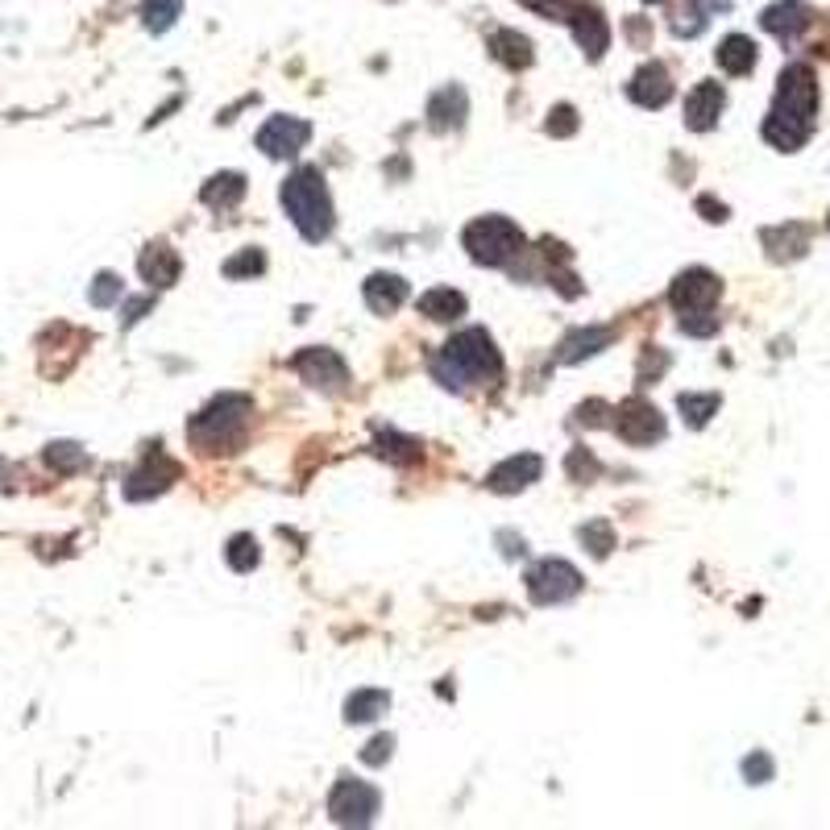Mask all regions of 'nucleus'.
<instances>
[{"mask_svg":"<svg viewBox=\"0 0 830 830\" xmlns=\"http://www.w3.org/2000/svg\"><path fill=\"white\" fill-rule=\"evenodd\" d=\"M814 113H818V83L814 71L806 63L785 67L781 88H777V104L764 121V137L777 150H801L814 133Z\"/></svg>","mask_w":830,"mask_h":830,"instance_id":"f257e3e1","label":"nucleus"},{"mask_svg":"<svg viewBox=\"0 0 830 830\" xmlns=\"http://www.w3.org/2000/svg\"><path fill=\"white\" fill-rule=\"evenodd\" d=\"M432 374L440 386H449V391H465L469 382H486V378L503 374V357H498L490 332L465 328L440 349V357L432 362Z\"/></svg>","mask_w":830,"mask_h":830,"instance_id":"f03ea898","label":"nucleus"},{"mask_svg":"<svg viewBox=\"0 0 830 830\" xmlns=\"http://www.w3.org/2000/svg\"><path fill=\"white\" fill-rule=\"evenodd\" d=\"M249 415H254V399L249 395H220L187 424V440L200 453H233L245 440Z\"/></svg>","mask_w":830,"mask_h":830,"instance_id":"7ed1b4c3","label":"nucleus"},{"mask_svg":"<svg viewBox=\"0 0 830 830\" xmlns=\"http://www.w3.org/2000/svg\"><path fill=\"white\" fill-rule=\"evenodd\" d=\"M283 208L291 225L303 233V241H324L332 233V196L324 187V175L316 166H299V171L283 183Z\"/></svg>","mask_w":830,"mask_h":830,"instance_id":"20e7f679","label":"nucleus"},{"mask_svg":"<svg viewBox=\"0 0 830 830\" xmlns=\"http://www.w3.org/2000/svg\"><path fill=\"white\" fill-rule=\"evenodd\" d=\"M461 245L478 266H507L523 249V229L507 216H478L474 225L461 233Z\"/></svg>","mask_w":830,"mask_h":830,"instance_id":"39448f33","label":"nucleus"},{"mask_svg":"<svg viewBox=\"0 0 830 830\" xmlns=\"http://www.w3.org/2000/svg\"><path fill=\"white\" fill-rule=\"evenodd\" d=\"M378 806H382V797L366 781L341 777L337 789L328 793V814H332V822H337V826H370L378 818Z\"/></svg>","mask_w":830,"mask_h":830,"instance_id":"423d86ee","label":"nucleus"},{"mask_svg":"<svg viewBox=\"0 0 830 830\" xmlns=\"http://www.w3.org/2000/svg\"><path fill=\"white\" fill-rule=\"evenodd\" d=\"M291 366L303 382L316 386V391H324V395H341L349 386V366H345V357L337 349H324V345L303 349V353H295Z\"/></svg>","mask_w":830,"mask_h":830,"instance_id":"0eeeda50","label":"nucleus"},{"mask_svg":"<svg viewBox=\"0 0 830 830\" xmlns=\"http://www.w3.org/2000/svg\"><path fill=\"white\" fill-rule=\"evenodd\" d=\"M577 590H581V573H577L569 561L548 557V561H540V565L528 573V594H532V602H540V606L569 602Z\"/></svg>","mask_w":830,"mask_h":830,"instance_id":"6e6552de","label":"nucleus"},{"mask_svg":"<svg viewBox=\"0 0 830 830\" xmlns=\"http://www.w3.org/2000/svg\"><path fill=\"white\" fill-rule=\"evenodd\" d=\"M615 432L627 440V445H652V440L664 436V420L648 399L635 395V399L615 407Z\"/></svg>","mask_w":830,"mask_h":830,"instance_id":"1a4fd4ad","label":"nucleus"},{"mask_svg":"<svg viewBox=\"0 0 830 830\" xmlns=\"http://www.w3.org/2000/svg\"><path fill=\"white\" fill-rule=\"evenodd\" d=\"M718 295H723V283H718L710 270H685L669 291V303L681 316H694V312H710Z\"/></svg>","mask_w":830,"mask_h":830,"instance_id":"9d476101","label":"nucleus"},{"mask_svg":"<svg viewBox=\"0 0 830 830\" xmlns=\"http://www.w3.org/2000/svg\"><path fill=\"white\" fill-rule=\"evenodd\" d=\"M308 137H312V125L303 117H270L258 133V150L266 158H291L308 146Z\"/></svg>","mask_w":830,"mask_h":830,"instance_id":"9b49d317","label":"nucleus"},{"mask_svg":"<svg viewBox=\"0 0 830 830\" xmlns=\"http://www.w3.org/2000/svg\"><path fill=\"white\" fill-rule=\"evenodd\" d=\"M179 461H171L166 453H150L146 461H142V469H133L129 474V482H125V498H133V503H142V498H154V494H162L171 482H179Z\"/></svg>","mask_w":830,"mask_h":830,"instance_id":"f8f14e48","label":"nucleus"},{"mask_svg":"<svg viewBox=\"0 0 830 830\" xmlns=\"http://www.w3.org/2000/svg\"><path fill=\"white\" fill-rule=\"evenodd\" d=\"M540 469H544V461L536 453H519V457H507L503 465H494L486 486L494 494H519V490H528L540 478Z\"/></svg>","mask_w":830,"mask_h":830,"instance_id":"ddd939ff","label":"nucleus"},{"mask_svg":"<svg viewBox=\"0 0 830 830\" xmlns=\"http://www.w3.org/2000/svg\"><path fill=\"white\" fill-rule=\"evenodd\" d=\"M627 96L640 104V108H664V104L673 100V79H669V71H664L660 63H644L640 71L631 75Z\"/></svg>","mask_w":830,"mask_h":830,"instance_id":"4468645a","label":"nucleus"},{"mask_svg":"<svg viewBox=\"0 0 830 830\" xmlns=\"http://www.w3.org/2000/svg\"><path fill=\"white\" fill-rule=\"evenodd\" d=\"M723 104H727V96H723V88L718 83H698L694 92H689V100H685V125L689 129H698V133H706V129H714L718 125V113H723Z\"/></svg>","mask_w":830,"mask_h":830,"instance_id":"2eb2a0df","label":"nucleus"},{"mask_svg":"<svg viewBox=\"0 0 830 830\" xmlns=\"http://www.w3.org/2000/svg\"><path fill=\"white\" fill-rule=\"evenodd\" d=\"M465 113H469V100H465V92L457 88V83H449V88H440V92L428 100V125H432L436 133H449V129H457V125L465 121Z\"/></svg>","mask_w":830,"mask_h":830,"instance_id":"dca6fc26","label":"nucleus"},{"mask_svg":"<svg viewBox=\"0 0 830 830\" xmlns=\"http://www.w3.org/2000/svg\"><path fill=\"white\" fill-rule=\"evenodd\" d=\"M137 270H142V279L150 287H171L179 279V254L166 241L146 245V254H142V262H137Z\"/></svg>","mask_w":830,"mask_h":830,"instance_id":"f3484780","label":"nucleus"},{"mask_svg":"<svg viewBox=\"0 0 830 830\" xmlns=\"http://www.w3.org/2000/svg\"><path fill=\"white\" fill-rule=\"evenodd\" d=\"M403 299H407V283L399 279V274H370V279H366V303H370V312L391 316V312L403 308Z\"/></svg>","mask_w":830,"mask_h":830,"instance_id":"a211bd4d","label":"nucleus"},{"mask_svg":"<svg viewBox=\"0 0 830 830\" xmlns=\"http://www.w3.org/2000/svg\"><path fill=\"white\" fill-rule=\"evenodd\" d=\"M611 341H615L611 328H577V332H569V337L561 341L557 362L561 366H573V362H581V357H594L598 349H606Z\"/></svg>","mask_w":830,"mask_h":830,"instance_id":"6ab92c4d","label":"nucleus"},{"mask_svg":"<svg viewBox=\"0 0 830 830\" xmlns=\"http://www.w3.org/2000/svg\"><path fill=\"white\" fill-rule=\"evenodd\" d=\"M760 25H764L768 34H777V38L789 42V38H797V34L810 25V9H806V5H797V0H781V5L764 9Z\"/></svg>","mask_w":830,"mask_h":830,"instance_id":"aec40b11","label":"nucleus"},{"mask_svg":"<svg viewBox=\"0 0 830 830\" xmlns=\"http://www.w3.org/2000/svg\"><path fill=\"white\" fill-rule=\"evenodd\" d=\"M241 196H245V175H237V171L212 175V179L204 183V191H200V200H204L208 208H216V212H229V208H237V204H241Z\"/></svg>","mask_w":830,"mask_h":830,"instance_id":"412c9836","label":"nucleus"},{"mask_svg":"<svg viewBox=\"0 0 830 830\" xmlns=\"http://www.w3.org/2000/svg\"><path fill=\"white\" fill-rule=\"evenodd\" d=\"M490 50H494V59L511 67V71H523V67H532V42L523 38L519 30H498L490 34Z\"/></svg>","mask_w":830,"mask_h":830,"instance_id":"4be33fe9","label":"nucleus"},{"mask_svg":"<svg viewBox=\"0 0 830 830\" xmlns=\"http://www.w3.org/2000/svg\"><path fill=\"white\" fill-rule=\"evenodd\" d=\"M573 34H577V42H581V50L590 54V59H602V50L611 46V30H606V17L602 13H586L581 9L577 17H573Z\"/></svg>","mask_w":830,"mask_h":830,"instance_id":"5701e85b","label":"nucleus"},{"mask_svg":"<svg viewBox=\"0 0 830 830\" xmlns=\"http://www.w3.org/2000/svg\"><path fill=\"white\" fill-rule=\"evenodd\" d=\"M420 312H424L428 320L449 324V320L465 316V295H461V291H453V287H432V291H424V295H420Z\"/></svg>","mask_w":830,"mask_h":830,"instance_id":"b1692460","label":"nucleus"},{"mask_svg":"<svg viewBox=\"0 0 830 830\" xmlns=\"http://www.w3.org/2000/svg\"><path fill=\"white\" fill-rule=\"evenodd\" d=\"M718 67H723L727 75H747L756 67V42L743 38V34L723 38V46H718Z\"/></svg>","mask_w":830,"mask_h":830,"instance_id":"393cba45","label":"nucleus"},{"mask_svg":"<svg viewBox=\"0 0 830 830\" xmlns=\"http://www.w3.org/2000/svg\"><path fill=\"white\" fill-rule=\"evenodd\" d=\"M386 710H391V694H382V689H357L345 702V723H374Z\"/></svg>","mask_w":830,"mask_h":830,"instance_id":"a878e982","label":"nucleus"},{"mask_svg":"<svg viewBox=\"0 0 830 830\" xmlns=\"http://www.w3.org/2000/svg\"><path fill=\"white\" fill-rule=\"evenodd\" d=\"M258 557H262V552H258V540H254V536H245V532L233 536L229 548H225V561H229L237 573H249V569L258 565Z\"/></svg>","mask_w":830,"mask_h":830,"instance_id":"bb28decb","label":"nucleus"},{"mask_svg":"<svg viewBox=\"0 0 830 830\" xmlns=\"http://www.w3.org/2000/svg\"><path fill=\"white\" fill-rule=\"evenodd\" d=\"M577 540H581V544H586V548L594 552V557L602 561V557H606V552H611V548H615V528H611V523H606V519H594V523H586V528H581V532H577Z\"/></svg>","mask_w":830,"mask_h":830,"instance_id":"cd10ccee","label":"nucleus"},{"mask_svg":"<svg viewBox=\"0 0 830 830\" xmlns=\"http://www.w3.org/2000/svg\"><path fill=\"white\" fill-rule=\"evenodd\" d=\"M179 9H183V0H146V9H142L146 30H154V34L171 30L175 17H179Z\"/></svg>","mask_w":830,"mask_h":830,"instance_id":"c85d7f7f","label":"nucleus"},{"mask_svg":"<svg viewBox=\"0 0 830 830\" xmlns=\"http://www.w3.org/2000/svg\"><path fill=\"white\" fill-rule=\"evenodd\" d=\"M677 407H681V415H685L689 428H702L710 415L718 411V395H681Z\"/></svg>","mask_w":830,"mask_h":830,"instance_id":"c756f323","label":"nucleus"},{"mask_svg":"<svg viewBox=\"0 0 830 830\" xmlns=\"http://www.w3.org/2000/svg\"><path fill=\"white\" fill-rule=\"evenodd\" d=\"M83 449L79 445H67V440H59V445H50L46 449V465L50 469H59V474H75V469H83Z\"/></svg>","mask_w":830,"mask_h":830,"instance_id":"7c9ffc66","label":"nucleus"},{"mask_svg":"<svg viewBox=\"0 0 830 830\" xmlns=\"http://www.w3.org/2000/svg\"><path fill=\"white\" fill-rule=\"evenodd\" d=\"M262 270H266V254H262V249H241L237 258L225 262L229 279H254V274H262Z\"/></svg>","mask_w":830,"mask_h":830,"instance_id":"2f4dec72","label":"nucleus"},{"mask_svg":"<svg viewBox=\"0 0 830 830\" xmlns=\"http://www.w3.org/2000/svg\"><path fill=\"white\" fill-rule=\"evenodd\" d=\"M528 9H536L540 17H557V21H573L581 9H586V0H523Z\"/></svg>","mask_w":830,"mask_h":830,"instance_id":"473e14b6","label":"nucleus"},{"mask_svg":"<svg viewBox=\"0 0 830 830\" xmlns=\"http://www.w3.org/2000/svg\"><path fill=\"white\" fill-rule=\"evenodd\" d=\"M382 457H391V461H399V465H411V461H420V445L415 440H407V436H395V432H386L382 436V449H378Z\"/></svg>","mask_w":830,"mask_h":830,"instance_id":"72a5a7b5","label":"nucleus"},{"mask_svg":"<svg viewBox=\"0 0 830 830\" xmlns=\"http://www.w3.org/2000/svg\"><path fill=\"white\" fill-rule=\"evenodd\" d=\"M88 299H92V308H113V303L121 299V279L117 274H96V283H92V291H88Z\"/></svg>","mask_w":830,"mask_h":830,"instance_id":"f704fd0d","label":"nucleus"},{"mask_svg":"<svg viewBox=\"0 0 830 830\" xmlns=\"http://www.w3.org/2000/svg\"><path fill=\"white\" fill-rule=\"evenodd\" d=\"M565 469H569V478H573V482H594V478L602 474V465H598L586 449H573L569 461H565Z\"/></svg>","mask_w":830,"mask_h":830,"instance_id":"c9c22d12","label":"nucleus"},{"mask_svg":"<svg viewBox=\"0 0 830 830\" xmlns=\"http://www.w3.org/2000/svg\"><path fill=\"white\" fill-rule=\"evenodd\" d=\"M544 129H548L552 137H573V133H577V113H573L569 104H557V108L548 113V125H544Z\"/></svg>","mask_w":830,"mask_h":830,"instance_id":"e433bc0d","label":"nucleus"},{"mask_svg":"<svg viewBox=\"0 0 830 830\" xmlns=\"http://www.w3.org/2000/svg\"><path fill=\"white\" fill-rule=\"evenodd\" d=\"M391 752H395V735H378V739H370V743H366V752H362V764L378 768V764H386V760H391Z\"/></svg>","mask_w":830,"mask_h":830,"instance_id":"4c0bfd02","label":"nucleus"},{"mask_svg":"<svg viewBox=\"0 0 830 830\" xmlns=\"http://www.w3.org/2000/svg\"><path fill=\"white\" fill-rule=\"evenodd\" d=\"M743 777L752 781V785H764L768 777H772V760L764 756V752H756V756H747L743 760Z\"/></svg>","mask_w":830,"mask_h":830,"instance_id":"58836bf2","label":"nucleus"},{"mask_svg":"<svg viewBox=\"0 0 830 830\" xmlns=\"http://www.w3.org/2000/svg\"><path fill=\"white\" fill-rule=\"evenodd\" d=\"M150 308H154V295H142V299H129V303H125V312H121V316H125L121 324H125V328H133V324H137V320H142V316H146Z\"/></svg>","mask_w":830,"mask_h":830,"instance_id":"ea45409f","label":"nucleus"},{"mask_svg":"<svg viewBox=\"0 0 830 830\" xmlns=\"http://www.w3.org/2000/svg\"><path fill=\"white\" fill-rule=\"evenodd\" d=\"M664 366H669V357H664L660 349H652V353L644 357V366H640V382H648V378H656V374H664Z\"/></svg>","mask_w":830,"mask_h":830,"instance_id":"a19ab883","label":"nucleus"},{"mask_svg":"<svg viewBox=\"0 0 830 830\" xmlns=\"http://www.w3.org/2000/svg\"><path fill=\"white\" fill-rule=\"evenodd\" d=\"M602 411H606V403H598V399H594V403H586V407L577 411V420L594 428V424H602Z\"/></svg>","mask_w":830,"mask_h":830,"instance_id":"79ce46f5","label":"nucleus"},{"mask_svg":"<svg viewBox=\"0 0 830 830\" xmlns=\"http://www.w3.org/2000/svg\"><path fill=\"white\" fill-rule=\"evenodd\" d=\"M498 544H507V548H503L507 557H523V540H515L511 532H498Z\"/></svg>","mask_w":830,"mask_h":830,"instance_id":"37998d69","label":"nucleus"},{"mask_svg":"<svg viewBox=\"0 0 830 830\" xmlns=\"http://www.w3.org/2000/svg\"><path fill=\"white\" fill-rule=\"evenodd\" d=\"M698 208L710 212L706 220H727V208H723V204H714V200H698Z\"/></svg>","mask_w":830,"mask_h":830,"instance_id":"c03bdc74","label":"nucleus"},{"mask_svg":"<svg viewBox=\"0 0 830 830\" xmlns=\"http://www.w3.org/2000/svg\"><path fill=\"white\" fill-rule=\"evenodd\" d=\"M648 5H656V0H648Z\"/></svg>","mask_w":830,"mask_h":830,"instance_id":"a18cd8bd","label":"nucleus"}]
</instances>
